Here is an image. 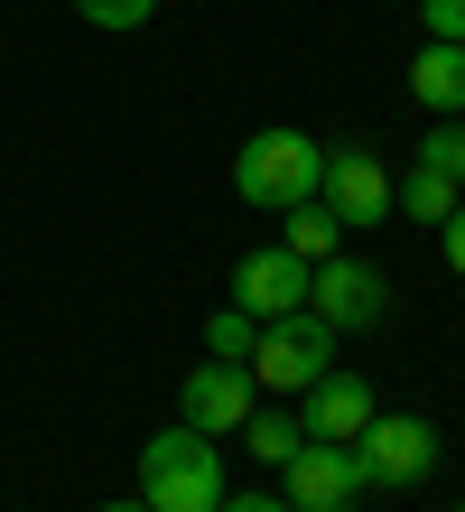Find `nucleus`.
Instances as JSON below:
<instances>
[{"mask_svg":"<svg viewBox=\"0 0 465 512\" xmlns=\"http://www.w3.org/2000/svg\"><path fill=\"white\" fill-rule=\"evenodd\" d=\"M252 410H261V382L242 373V364H214V354H205V364L186 373V391H177V419H186V429H205V438H233Z\"/></svg>","mask_w":465,"mask_h":512,"instance_id":"8","label":"nucleus"},{"mask_svg":"<svg viewBox=\"0 0 465 512\" xmlns=\"http://www.w3.org/2000/svg\"><path fill=\"white\" fill-rule=\"evenodd\" d=\"M419 168H438V177H456V187H465V122H438V131H428Z\"/></svg>","mask_w":465,"mask_h":512,"instance_id":"16","label":"nucleus"},{"mask_svg":"<svg viewBox=\"0 0 465 512\" xmlns=\"http://www.w3.org/2000/svg\"><path fill=\"white\" fill-rule=\"evenodd\" d=\"M354 466H363V485H419L438 466V429L410 410H372V429L354 438Z\"/></svg>","mask_w":465,"mask_h":512,"instance_id":"4","label":"nucleus"},{"mask_svg":"<svg viewBox=\"0 0 465 512\" xmlns=\"http://www.w3.org/2000/svg\"><path fill=\"white\" fill-rule=\"evenodd\" d=\"M317 205H326L335 224H354V233H363V224H382V215H391V168L372 159L363 140L326 149V168H317Z\"/></svg>","mask_w":465,"mask_h":512,"instance_id":"5","label":"nucleus"},{"mask_svg":"<svg viewBox=\"0 0 465 512\" xmlns=\"http://www.w3.org/2000/svg\"><path fill=\"white\" fill-rule=\"evenodd\" d=\"M438 243H447V270H456V280H465V205H456V215L438 224Z\"/></svg>","mask_w":465,"mask_h":512,"instance_id":"19","label":"nucleus"},{"mask_svg":"<svg viewBox=\"0 0 465 512\" xmlns=\"http://www.w3.org/2000/svg\"><path fill=\"white\" fill-rule=\"evenodd\" d=\"M214 512H289V503H279V494H224Z\"/></svg>","mask_w":465,"mask_h":512,"instance_id":"20","label":"nucleus"},{"mask_svg":"<svg viewBox=\"0 0 465 512\" xmlns=\"http://www.w3.org/2000/svg\"><path fill=\"white\" fill-rule=\"evenodd\" d=\"M140 503L149 512H214L224 503V466H214V438L205 429H159L140 447Z\"/></svg>","mask_w":465,"mask_h":512,"instance_id":"1","label":"nucleus"},{"mask_svg":"<svg viewBox=\"0 0 465 512\" xmlns=\"http://www.w3.org/2000/svg\"><path fill=\"white\" fill-rule=\"evenodd\" d=\"M233 308L242 317H289V308H307V261L298 252H252V261H242L233 270Z\"/></svg>","mask_w":465,"mask_h":512,"instance_id":"10","label":"nucleus"},{"mask_svg":"<svg viewBox=\"0 0 465 512\" xmlns=\"http://www.w3.org/2000/svg\"><path fill=\"white\" fill-rule=\"evenodd\" d=\"M419 19H428V38H456L465 47V0H419Z\"/></svg>","mask_w":465,"mask_h":512,"instance_id":"18","label":"nucleus"},{"mask_svg":"<svg viewBox=\"0 0 465 512\" xmlns=\"http://www.w3.org/2000/svg\"><path fill=\"white\" fill-rule=\"evenodd\" d=\"M335 364V326L317 317V308H289V317H261V336H252V373L261 391H307Z\"/></svg>","mask_w":465,"mask_h":512,"instance_id":"3","label":"nucleus"},{"mask_svg":"<svg viewBox=\"0 0 465 512\" xmlns=\"http://www.w3.org/2000/svg\"><path fill=\"white\" fill-rule=\"evenodd\" d=\"M363 494V466H354V447H326V438H307L289 466H279V503L289 512H354Z\"/></svg>","mask_w":465,"mask_h":512,"instance_id":"6","label":"nucleus"},{"mask_svg":"<svg viewBox=\"0 0 465 512\" xmlns=\"http://www.w3.org/2000/svg\"><path fill=\"white\" fill-rule=\"evenodd\" d=\"M103 512H149V503H103Z\"/></svg>","mask_w":465,"mask_h":512,"instance_id":"21","label":"nucleus"},{"mask_svg":"<svg viewBox=\"0 0 465 512\" xmlns=\"http://www.w3.org/2000/svg\"><path fill=\"white\" fill-rule=\"evenodd\" d=\"M372 410H382V401H372V382L326 364L317 382H307V410H298V429H307V438H326V447H354V438L372 429Z\"/></svg>","mask_w":465,"mask_h":512,"instance_id":"9","label":"nucleus"},{"mask_svg":"<svg viewBox=\"0 0 465 512\" xmlns=\"http://www.w3.org/2000/svg\"><path fill=\"white\" fill-rule=\"evenodd\" d=\"M279 252H298L307 270H317V261L345 252V224H335L317 196H298V205H279Z\"/></svg>","mask_w":465,"mask_h":512,"instance_id":"12","label":"nucleus"},{"mask_svg":"<svg viewBox=\"0 0 465 512\" xmlns=\"http://www.w3.org/2000/svg\"><path fill=\"white\" fill-rule=\"evenodd\" d=\"M456 512H465V503H456Z\"/></svg>","mask_w":465,"mask_h":512,"instance_id":"22","label":"nucleus"},{"mask_svg":"<svg viewBox=\"0 0 465 512\" xmlns=\"http://www.w3.org/2000/svg\"><path fill=\"white\" fill-rule=\"evenodd\" d=\"M75 10H84L93 28H140L149 10H159V0H75Z\"/></svg>","mask_w":465,"mask_h":512,"instance_id":"17","label":"nucleus"},{"mask_svg":"<svg viewBox=\"0 0 465 512\" xmlns=\"http://www.w3.org/2000/svg\"><path fill=\"white\" fill-rule=\"evenodd\" d=\"M307 308H317L335 336H345V326H372V317L391 308V280H382L372 261L335 252V261H317V270H307Z\"/></svg>","mask_w":465,"mask_h":512,"instance_id":"7","label":"nucleus"},{"mask_svg":"<svg viewBox=\"0 0 465 512\" xmlns=\"http://www.w3.org/2000/svg\"><path fill=\"white\" fill-rule=\"evenodd\" d=\"M252 336H261V317H242V308L205 317V354H214V364H252Z\"/></svg>","mask_w":465,"mask_h":512,"instance_id":"15","label":"nucleus"},{"mask_svg":"<svg viewBox=\"0 0 465 512\" xmlns=\"http://www.w3.org/2000/svg\"><path fill=\"white\" fill-rule=\"evenodd\" d=\"M233 438H242V447H252V457H261V466H289V457H298V447H307V429H298V419H289V410H252V419H242V429H233Z\"/></svg>","mask_w":465,"mask_h":512,"instance_id":"14","label":"nucleus"},{"mask_svg":"<svg viewBox=\"0 0 465 512\" xmlns=\"http://www.w3.org/2000/svg\"><path fill=\"white\" fill-rule=\"evenodd\" d=\"M391 205H400L410 224H447L456 205H465V187H456V177H438V168H410V177H391Z\"/></svg>","mask_w":465,"mask_h":512,"instance_id":"13","label":"nucleus"},{"mask_svg":"<svg viewBox=\"0 0 465 512\" xmlns=\"http://www.w3.org/2000/svg\"><path fill=\"white\" fill-rule=\"evenodd\" d=\"M410 94H419V112H438V122H456V112H465V47H456V38H428V47H419Z\"/></svg>","mask_w":465,"mask_h":512,"instance_id":"11","label":"nucleus"},{"mask_svg":"<svg viewBox=\"0 0 465 512\" xmlns=\"http://www.w3.org/2000/svg\"><path fill=\"white\" fill-rule=\"evenodd\" d=\"M317 168H326V149L307 140V131H252L233 149V187L261 205V215H279V205H298V196H317Z\"/></svg>","mask_w":465,"mask_h":512,"instance_id":"2","label":"nucleus"}]
</instances>
